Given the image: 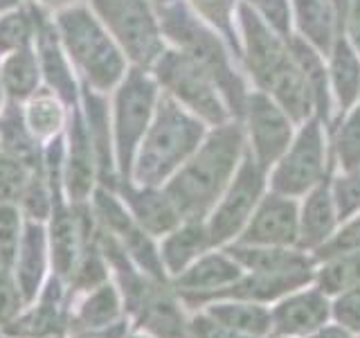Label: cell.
Segmentation results:
<instances>
[{"label": "cell", "mask_w": 360, "mask_h": 338, "mask_svg": "<svg viewBox=\"0 0 360 338\" xmlns=\"http://www.w3.org/2000/svg\"><path fill=\"white\" fill-rule=\"evenodd\" d=\"M241 144V129L236 124H219V129L210 133L205 142H200L198 149L178 167L165 194L180 217L189 221L205 217L234 172Z\"/></svg>", "instance_id": "obj_1"}, {"label": "cell", "mask_w": 360, "mask_h": 338, "mask_svg": "<svg viewBox=\"0 0 360 338\" xmlns=\"http://www.w3.org/2000/svg\"><path fill=\"white\" fill-rule=\"evenodd\" d=\"M52 20L79 82L106 95L115 90L129 70V59L90 5H68L54 11Z\"/></svg>", "instance_id": "obj_2"}, {"label": "cell", "mask_w": 360, "mask_h": 338, "mask_svg": "<svg viewBox=\"0 0 360 338\" xmlns=\"http://www.w3.org/2000/svg\"><path fill=\"white\" fill-rule=\"evenodd\" d=\"M205 135L200 118L180 106L174 97L160 95L153 120L135 154L131 178L144 187L162 183L198 149Z\"/></svg>", "instance_id": "obj_3"}, {"label": "cell", "mask_w": 360, "mask_h": 338, "mask_svg": "<svg viewBox=\"0 0 360 338\" xmlns=\"http://www.w3.org/2000/svg\"><path fill=\"white\" fill-rule=\"evenodd\" d=\"M160 99V86L151 70L131 65L112 95L110 122H112V146H115V165L122 180H131V169L138 146L153 120Z\"/></svg>", "instance_id": "obj_4"}, {"label": "cell", "mask_w": 360, "mask_h": 338, "mask_svg": "<svg viewBox=\"0 0 360 338\" xmlns=\"http://www.w3.org/2000/svg\"><path fill=\"white\" fill-rule=\"evenodd\" d=\"M158 20H160L162 34L178 45V50L189 54L191 59H196L205 70L214 77L219 90L228 97L230 106L241 111L243 106V88L239 79L230 73L228 56H225L219 39L214 37L210 30L202 27V23L191 14V9L183 5L180 0L174 3L155 7Z\"/></svg>", "instance_id": "obj_5"}, {"label": "cell", "mask_w": 360, "mask_h": 338, "mask_svg": "<svg viewBox=\"0 0 360 338\" xmlns=\"http://www.w3.org/2000/svg\"><path fill=\"white\" fill-rule=\"evenodd\" d=\"M131 65L151 70L162 54V30L151 0H88Z\"/></svg>", "instance_id": "obj_6"}, {"label": "cell", "mask_w": 360, "mask_h": 338, "mask_svg": "<svg viewBox=\"0 0 360 338\" xmlns=\"http://www.w3.org/2000/svg\"><path fill=\"white\" fill-rule=\"evenodd\" d=\"M151 75L165 88V95L174 97L196 118L212 124H223L228 118L214 77L183 50H162L151 65Z\"/></svg>", "instance_id": "obj_7"}, {"label": "cell", "mask_w": 360, "mask_h": 338, "mask_svg": "<svg viewBox=\"0 0 360 338\" xmlns=\"http://www.w3.org/2000/svg\"><path fill=\"white\" fill-rule=\"evenodd\" d=\"M32 5L37 9V37H34V48H37V54H39L43 86L50 88L68 108H72L79 104V97H82V82H79L75 65L68 59V54L63 50L59 32H56L50 11L39 7L37 3H32Z\"/></svg>", "instance_id": "obj_8"}, {"label": "cell", "mask_w": 360, "mask_h": 338, "mask_svg": "<svg viewBox=\"0 0 360 338\" xmlns=\"http://www.w3.org/2000/svg\"><path fill=\"white\" fill-rule=\"evenodd\" d=\"M65 161H63V187L72 201L82 203L93 189L97 172V158L93 142L88 138L82 106L68 108L65 124Z\"/></svg>", "instance_id": "obj_9"}, {"label": "cell", "mask_w": 360, "mask_h": 338, "mask_svg": "<svg viewBox=\"0 0 360 338\" xmlns=\"http://www.w3.org/2000/svg\"><path fill=\"white\" fill-rule=\"evenodd\" d=\"M322 131L318 122H309L302 129L297 142L290 146L284 161L275 172V189L284 194H300V192L315 185L322 176Z\"/></svg>", "instance_id": "obj_10"}, {"label": "cell", "mask_w": 360, "mask_h": 338, "mask_svg": "<svg viewBox=\"0 0 360 338\" xmlns=\"http://www.w3.org/2000/svg\"><path fill=\"white\" fill-rule=\"evenodd\" d=\"M264 176L262 167L252 163V158H245L239 174H236L234 183L228 192V196L223 199L219 210L214 212L212 223H210V244H217L232 237L236 230L241 228L248 214L255 208V203L262 194Z\"/></svg>", "instance_id": "obj_11"}, {"label": "cell", "mask_w": 360, "mask_h": 338, "mask_svg": "<svg viewBox=\"0 0 360 338\" xmlns=\"http://www.w3.org/2000/svg\"><path fill=\"white\" fill-rule=\"evenodd\" d=\"M241 23L245 32L250 70L257 82L270 90L277 82V77L292 63V56L284 50V45L277 41V37H273L264 23L252 14L248 5H241Z\"/></svg>", "instance_id": "obj_12"}, {"label": "cell", "mask_w": 360, "mask_h": 338, "mask_svg": "<svg viewBox=\"0 0 360 338\" xmlns=\"http://www.w3.org/2000/svg\"><path fill=\"white\" fill-rule=\"evenodd\" d=\"M248 120H250L252 144L259 165L266 167L275 163L290 140V122L286 113L266 95H252L248 99Z\"/></svg>", "instance_id": "obj_13"}, {"label": "cell", "mask_w": 360, "mask_h": 338, "mask_svg": "<svg viewBox=\"0 0 360 338\" xmlns=\"http://www.w3.org/2000/svg\"><path fill=\"white\" fill-rule=\"evenodd\" d=\"M79 106L84 113V122L88 129V138L93 142L95 158H97V172L99 178L106 180L115 174V146H112V122H110V108L106 93L88 88L82 84V97Z\"/></svg>", "instance_id": "obj_14"}, {"label": "cell", "mask_w": 360, "mask_h": 338, "mask_svg": "<svg viewBox=\"0 0 360 338\" xmlns=\"http://www.w3.org/2000/svg\"><path fill=\"white\" fill-rule=\"evenodd\" d=\"M297 237L295 203L279 196H268L257 210L243 242L252 244H292Z\"/></svg>", "instance_id": "obj_15"}, {"label": "cell", "mask_w": 360, "mask_h": 338, "mask_svg": "<svg viewBox=\"0 0 360 338\" xmlns=\"http://www.w3.org/2000/svg\"><path fill=\"white\" fill-rule=\"evenodd\" d=\"M0 156L14 158L30 169L43 165L41 142L34 138L22 118V104L7 101L0 108Z\"/></svg>", "instance_id": "obj_16"}, {"label": "cell", "mask_w": 360, "mask_h": 338, "mask_svg": "<svg viewBox=\"0 0 360 338\" xmlns=\"http://www.w3.org/2000/svg\"><path fill=\"white\" fill-rule=\"evenodd\" d=\"M0 79H3L7 101L22 104L43 86L39 54L34 45L20 48L0 59Z\"/></svg>", "instance_id": "obj_17"}, {"label": "cell", "mask_w": 360, "mask_h": 338, "mask_svg": "<svg viewBox=\"0 0 360 338\" xmlns=\"http://www.w3.org/2000/svg\"><path fill=\"white\" fill-rule=\"evenodd\" d=\"M122 192H124V201L129 203V208L133 212V219L140 223L142 230L160 234L172 230L178 223L180 214L167 194H160L153 187H144V185L142 189H133L127 185Z\"/></svg>", "instance_id": "obj_18"}, {"label": "cell", "mask_w": 360, "mask_h": 338, "mask_svg": "<svg viewBox=\"0 0 360 338\" xmlns=\"http://www.w3.org/2000/svg\"><path fill=\"white\" fill-rule=\"evenodd\" d=\"M22 118L39 142H48L63 133L68 124V106L50 88L41 86L27 101H22Z\"/></svg>", "instance_id": "obj_19"}, {"label": "cell", "mask_w": 360, "mask_h": 338, "mask_svg": "<svg viewBox=\"0 0 360 338\" xmlns=\"http://www.w3.org/2000/svg\"><path fill=\"white\" fill-rule=\"evenodd\" d=\"M326 318V302L320 293H304L286 300L275 313L277 330L284 334H307Z\"/></svg>", "instance_id": "obj_20"}, {"label": "cell", "mask_w": 360, "mask_h": 338, "mask_svg": "<svg viewBox=\"0 0 360 338\" xmlns=\"http://www.w3.org/2000/svg\"><path fill=\"white\" fill-rule=\"evenodd\" d=\"M37 37V9L32 3H22L0 14V59L20 48L34 45Z\"/></svg>", "instance_id": "obj_21"}, {"label": "cell", "mask_w": 360, "mask_h": 338, "mask_svg": "<svg viewBox=\"0 0 360 338\" xmlns=\"http://www.w3.org/2000/svg\"><path fill=\"white\" fill-rule=\"evenodd\" d=\"M335 221L333 212V201L329 189L318 187L311 194V199L304 206V217H302V244L304 246H318L329 237Z\"/></svg>", "instance_id": "obj_22"}, {"label": "cell", "mask_w": 360, "mask_h": 338, "mask_svg": "<svg viewBox=\"0 0 360 338\" xmlns=\"http://www.w3.org/2000/svg\"><path fill=\"white\" fill-rule=\"evenodd\" d=\"M297 20L320 50H329L333 43V7L331 0H295Z\"/></svg>", "instance_id": "obj_23"}, {"label": "cell", "mask_w": 360, "mask_h": 338, "mask_svg": "<svg viewBox=\"0 0 360 338\" xmlns=\"http://www.w3.org/2000/svg\"><path fill=\"white\" fill-rule=\"evenodd\" d=\"M331 77L335 93L340 97L342 106H352V101L358 97L360 90V61L345 39H338L333 45L331 59Z\"/></svg>", "instance_id": "obj_24"}, {"label": "cell", "mask_w": 360, "mask_h": 338, "mask_svg": "<svg viewBox=\"0 0 360 338\" xmlns=\"http://www.w3.org/2000/svg\"><path fill=\"white\" fill-rule=\"evenodd\" d=\"M43 253H45V232L37 221H30L20 237L18 255H20V284L30 298L39 284L43 270Z\"/></svg>", "instance_id": "obj_25"}, {"label": "cell", "mask_w": 360, "mask_h": 338, "mask_svg": "<svg viewBox=\"0 0 360 338\" xmlns=\"http://www.w3.org/2000/svg\"><path fill=\"white\" fill-rule=\"evenodd\" d=\"M207 244H210L207 230L202 228L198 221H191L183 230L174 232L165 244V259H167L169 268L178 273V270L183 268L196 253H200Z\"/></svg>", "instance_id": "obj_26"}, {"label": "cell", "mask_w": 360, "mask_h": 338, "mask_svg": "<svg viewBox=\"0 0 360 338\" xmlns=\"http://www.w3.org/2000/svg\"><path fill=\"white\" fill-rule=\"evenodd\" d=\"M243 264L255 268V273H295V270H309V262L297 253L286 251H230Z\"/></svg>", "instance_id": "obj_27"}, {"label": "cell", "mask_w": 360, "mask_h": 338, "mask_svg": "<svg viewBox=\"0 0 360 338\" xmlns=\"http://www.w3.org/2000/svg\"><path fill=\"white\" fill-rule=\"evenodd\" d=\"M290 52H292V59L297 61V65L302 68L304 77H307V84L313 93V101L318 104L322 115H326V108H329V99H326V75H324V68L307 43L292 39L290 43Z\"/></svg>", "instance_id": "obj_28"}, {"label": "cell", "mask_w": 360, "mask_h": 338, "mask_svg": "<svg viewBox=\"0 0 360 338\" xmlns=\"http://www.w3.org/2000/svg\"><path fill=\"white\" fill-rule=\"evenodd\" d=\"M212 315L228 325L230 330L248 336L264 334L270 325L268 313L262 307H250V304H223V307L212 309Z\"/></svg>", "instance_id": "obj_29"}, {"label": "cell", "mask_w": 360, "mask_h": 338, "mask_svg": "<svg viewBox=\"0 0 360 338\" xmlns=\"http://www.w3.org/2000/svg\"><path fill=\"white\" fill-rule=\"evenodd\" d=\"M236 277H239V268L225 257H205L191 270H187V275L180 277V284L189 289H212Z\"/></svg>", "instance_id": "obj_30"}, {"label": "cell", "mask_w": 360, "mask_h": 338, "mask_svg": "<svg viewBox=\"0 0 360 338\" xmlns=\"http://www.w3.org/2000/svg\"><path fill=\"white\" fill-rule=\"evenodd\" d=\"M360 280V253L354 255H340L322 270L320 275V284L326 293L333 291H342L354 287Z\"/></svg>", "instance_id": "obj_31"}, {"label": "cell", "mask_w": 360, "mask_h": 338, "mask_svg": "<svg viewBox=\"0 0 360 338\" xmlns=\"http://www.w3.org/2000/svg\"><path fill=\"white\" fill-rule=\"evenodd\" d=\"M32 169L14 158L0 156V203H9L22 196Z\"/></svg>", "instance_id": "obj_32"}, {"label": "cell", "mask_w": 360, "mask_h": 338, "mask_svg": "<svg viewBox=\"0 0 360 338\" xmlns=\"http://www.w3.org/2000/svg\"><path fill=\"white\" fill-rule=\"evenodd\" d=\"M196 14L214 25L223 37H228L234 45V34H232V11H234V0H189Z\"/></svg>", "instance_id": "obj_33"}, {"label": "cell", "mask_w": 360, "mask_h": 338, "mask_svg": "<svg viewBox=\"0 0 360 338\" xmlns=\"http://www.w3.org/2000/svg\"><path fill=\"white\" fill-rule=\"evenodd\" d=\"M338 156L347 172L360 167V108L347 120L340 135H338Z\"/></svg>", "instance_id": "obj_34"}, {"label": "cell", "mask_w": 360, "mask_h": 338, "mask_svg": "<svg viewBox=\"0 0 360 338\" xmlns=\"http://www.w3.org/2000/svg\"><path fill=\"white\" fill-rule=\"evenodd\" d=\"M18 251V217L7 203H0V259L7 264Z\"/></svg>", "instance_id": "obj_35"}, {"label": "cell", "mask_w": 360, "mask_h": 338, "mask_svg": "<svg viewBox=\"0 0 360 338\" xmlns=\"http://www.w3.org/2000/svg\"><path fill=\"white\" fill-rule=\"evenodd\" d=\"M354 253H360V219L349 223L340 234H335V239L322 248L320 257H340Z\"/></svg>", "instance_id": "obj_36"}, {"label": "cell", "mask_w": 360, "mask_h": 338, "mask_svg": "<svg viewBox=\"0 0 360 338\" xmlns=\"http://www.w3.org/2000/svg\"><path fill=\"white\" fill-rule=\"evenodd\" d=\"M335 203L340 217L352 214L356 208H360V174L340 178L335 183Z\"/></svg>", "instance_id": "obj_37"}, {"label": "cell", "mask_w": 360, "mask_h": 338, "mask_svg": "<svg viewBox=\"0 0 360 338\" xmlns=\"http://www.w3.org/2000/svg\"><path fill=\"white\" fill-rule=\"evenodd\" d=\"M335 315L345 327H349V330L360 332V287L352 289L338 300Z\"/></svg>", "instance_id": "obj_38"}, {"label": "cell", "mask_w": 360, "mask_h": 338, "mask_svg": "<svg viewBox=\"0 0 360 338\" xmlns=\"http://www.w3.org/2000/svg\"><path fill=\"white\" fill-rule=\"evenodd\" d=\"M262 9L266 20L273 25L281 37H288V5L286 0H252Z\"/></svg>", "instance_id": "obj_39"}, {"label": "cell", "mask_w": 360, "mask_h": 338, "mask_svg": "<svg viewBox=\"0 0 360 338\" xmlns=\"http://www.w3.org/2000/svg\"><path fill=\"white\" fill-rule=\"evenodd\" d=\"M112 313H115V296H112L110 289L97 293L93 302H88V307H86V318L93 323H104Z\"/></svg>", "instance_id": "obj_40"}, {"label": "cell", "mask_w": 360, "mask_h": 338, "mask_svg": "<svg viewBox=\"0 0 360 338\" xmlns=\"http://www.w3.org/2000/svg\"><path fill=\"white\" fill-rule=\"evenodd\" d=\"M196 334H198V338H245L243 334L230 330L228 325L212 323V320H205V318L196 320Z\"/></svg>", "instance_id": "obj_41"}, {"label": "cell", "mask_w": 360, "mask_h": 338, "mask_svg": "<svg viewBox=\"0 0 360 338\" xmlns=\"http://www.w3.org/2000/svg\"><path fill=\"white\" fill-rule=\"evenodd\" d=\"M349 34L360 52V0H352V11H349Z\"/></svg>", "instance_id": "obj_42"}, {"label": "cell", "mask_w": 360, "mask_h": 338, "mask_svg": "<svg viewBox=\"0 0 360 338\" xmlns=\"http://www.w3.org/2000/svg\"><path fill=\"white\" fill-rule=\"evenodd\" d=\"M27 3H37L39 7L48 9V11H59L68 5H75L77 0H27Z\"/></svg>", "instance_id": "obj_43"}, {"label": "cell", "mask_w": 360, "mask_h": 338, "mask_svg": "<svg viewBox=\"0 0 360 338\" xmlns=\"http://www.w3.org/2000/svg\"><path fill=\"white\" fill-rule=\"evenodd\" d=\"M22 3H25V0H0V14H5V11L14 9V7H18Z\"/></svg>", "instance_id": "obj_44"}, {"label": "cell", "mask_w": 360, "mask_h": 338, "mask_svg": "<svg viewBox=\"0 0 360 338\" xmlns=\"http://www.w3.org/2000/svg\"><path fill=\"white\" fill-rule=\"evenodd\" d=\"M318 338H349L342 330H326V332H322Z\"/></svg>", "instance_id": "obj_45"}, {"label": "cell", "mask_w": 360, "mask_h": 338, "mask_svg": "<svg viewBox=\"0 0 360 338\" xmlns=\"http://www.w3.org/2000/svg\"><path fill=\"white\" fill-rule=\"evenodd\" d=\"M7 104V97H5V88H3V79H0V108Z\"/></svg>", "instance_id": "obj_46"}, {"label": "cell", "mask_w": 360, "mask_h": 338, "mask_svg": "<svg viewBox=\"0 0 360 338\" xmlns=\"http://www.w3.org/2000/svg\"><path fill=\"white\" fill-rule=\"evenodd\" d=\"M151 3H153L155 7H162V5H169V3H174V0H151Z\"/></svg>", "instance_id": "obj_47"}, {"label": "cell", "mask_w": 360, "mask_h": 338, "mask_svg": "<svg viewBox=\"0 0 360 338\" xmlns=\"http://www.w3.org/2000/svg\"><path fill=\"white\" fill-rule=\"evenodd\" d=\"M84 338H108V336H84Z\"/></svg>", "instance_id": "obj_48"}]
</instances>
